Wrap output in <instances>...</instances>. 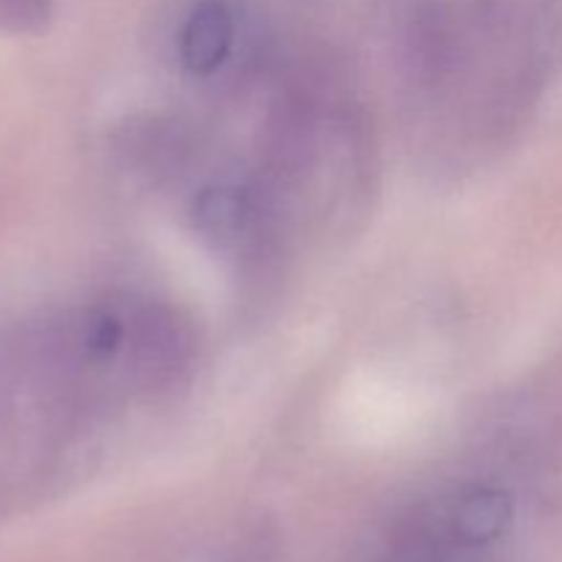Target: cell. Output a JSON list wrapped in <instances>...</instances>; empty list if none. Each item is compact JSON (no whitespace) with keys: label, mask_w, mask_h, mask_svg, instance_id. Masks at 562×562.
I'll return each instance as SVG.
<instances>
[{"label":"cell","mask_w":562,"mask_h":562,"mask_svg":"<svg viewBox=\"0 0 562 562\" xmlns=\"http://www.w3.org/2000/svg\"><path fill=\"white\" fill-rule=\"evenodd\" d=\"M236 42V14L225 0H198L179 33V58L192 75H212Z\"/></svg>","instance_id":"1"},{"label":"cell","mask_w":562,"mask_h":562,"mask_svg":"<svg viewBox=\"0 0 562 562\" xmlns=\"http://www.w3.org/2000/svg\"><path fill=\"white\" fill-rule=\"evenodd\" d=\"M256 198L236 184L206 187L192 203L195 231L217 250H239L241 241L256 228Z\"/></svg>","instance_id":"2"},{"label":"cell","mask_w":562,"mask_h":562,"mask_svg":"<svg viewBox=\"0 0 562 562\" xmlns=\"http://www.w3.org/2000/svg\"><path fill=\"white\" fill-rule=\"evenodd\" d=\"M514 521V499L497 486H472L450 508L448 530L470 552L497 543Z\"/></svg>","instance_id":"3"},{"label":"cell","mask_w":562,"mask_h":562,"mask_svg":"<svg viewBox=\"0 0 562 562\" xmlns=\"http://www.w3.org/2000/svg\"><path fill=\"white\" fill-rule=\"evenodd\" d=\"M55 0H0V33L36 36L53 22Z\"/></svg>","instance_id":"4"}]
</instances>
